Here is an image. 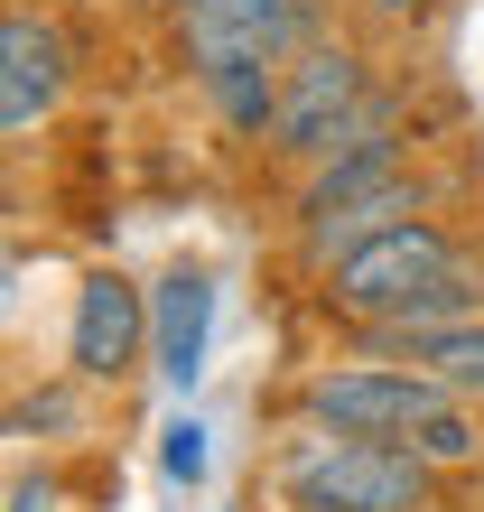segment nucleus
Segmentation results:
<instances>
[{
	"label": "nucleus",
	"instance_id": "obj_17",
	"mask_svg": "<svg viewBox=\"0 0 484 512\" xmlns=\"http://www.w3.org/2000/svg\"><path fill=\"white\" fill-rule=\"evenodd\" d=\"M382 10H429V0H382Z\"/></svg>",
	"mask_w": 484,
	"mask_h": 512
},
{
	"label": "nucleus",
	"instance_id": "obj_9",
	"mask_svg": "<svg viewBox=\"0 0 484 512\" xmlns=\"http://www.w3.org/2000/svg\"><path fill=\"white\" fill-rule=\"evenodd\" d=\"M205 326H215V280L205 270H168L149 289V364L168 391H187L205 373Z\"/></svg>",
	"mask_w": 484,
	"mask_h": 512
},
{
	"label": "nucleus",
	"instance_id": "obj_1",
	"mask_svg": "<svg viewBox=\"0 0 484 512\" xmlns=\"http://www.w3.org/2000/svg\"><path fill=\"white\" fill-rule=\"evenodd\" d=\"M429 457L401 438H326L298 429L280 447V503L289 512H419L429 503Z\"/></svg>",
	"mask_w": 484,
	"mask_h": 512
},
{
	"label": "nucleus",
	"instance_id": "obj_3",
	"mask_svg": "<svg viewBox=\"0 0 484 512\" xmlns=\"http://www.w3.org/2000/svg\"><path fill=\"white\" fill-rule=\"evenodd\" d=\"M326 38V0H205L177 19L187 75H233V66H298Z\"/></svg>",
	"mask_w": 484,
	"mask_h": 512
},
{
	"label": "nucleus",
	"instance_id": "obj_6",
	"mask_svg": "<svg viewBox=\"0 0 484 512\" xmlns=\"http://www.w3.org/2000/svg\"><path fill=\"white\" fill-rule=\"evenodd\" d=\"M149 354V289H131L121 270H84L75 317H66V373L75 382H121Z\"/></svg>",
	"mask_w": 484,
	"mask_h": 512
},
{
	"label": "nucleus",
	"instance_id": "obj_11",
	"mask_svg": "<svg viewBox=\"0 0 484 512\" xmlns=\"http://www.w3.org/2000/svg\"><path fill=\"white\" fill-rule=\"evenodd\" d=\"M401 364H410V373H429L438 391H457V401H475V410H484V317H475V326H447V336H419Z\"/></svg>",
	"mask_w": 484,
	"mask_h": 512
},
{
	"label": "nucleus",
	"instance_id": "obj_13",
	"mask_svg": "<svg viewBox=\"0 0 484 512\" xmlns=\"http://www.w3.org/2000/svg\"><path fill=\"white\" fill-rule=\"evenodd\" d=\"M410 447L429 457L438 475H457V466H475L484 457V419H475V401H457V391H438L429 410H419V429H410Z\"/></svg>",
	"mask_w": 484,
	"mask_h": 512
},
{
	"label": "nucleus",
	"instance_id": "obj_16",
	"mask_svg": "<svg viewBox=\"0 0 484 512\" xmlns=\"http://www.w3.org/2000/svg\"><path fill=\"white\" fill-rule=\"evenodd\" d=\"M140 10H159V19H187V10H205V0H140Z\"/></svg>",
	"mask_w": 484,
	"mask_h": 512
},
{
	"label": "nucleus",
	"instance_id": "obj_8",
	"mask_svg": "<svg viewBox=\"0 0 484 512\" xmlns=\"http://www.w3.org/2000/svg\"><path fill=\"white\" fill-rule=\"evenodd\" d=\"M56 94H66V28L47 10H10L0 19V131H38Z\"/></svg>",
	"mask_w": 484,
	"mask_h": 512
},
{
	"label": "nucleus",
	"instance_id": "obj_12",
	"mask_svg": "<svg viewBox=\"0 0 484 512\" xmlns=\"http://www.w3.org/2000/svg\"><path fill=\"white\" fill-rule=\"evenodd\" d=\"M280 75H289V66H233V75H205V103L224 112V131L270 140V122H280Z\"/></svg>",
	"mask_w": 484,
	"mask_h": 512
},
{
	"label": "nucleus",
	"instance_id": "obj_5",
	"mask_svg": "<svg viewBox=\"0 0 484 512\" xmlns=\"http://www.w3.org/2000/svg\"><path fill=\"white\" fill-rule=\"evenodd\" d=\"M429 401H438V382L410 373V364H336V373L298 382V419L326 429V438H401L410 447Z\"/></svg>",
	"mask_w": 484,
	"mask_h": 512
},
{
	"label": "nucleus",
	"instance_id": "obj_4",
	"mask_svg": "<svg viewBox=\"0 0 484 512\" xmlns=\"http://www.w3.org/2000/svg\"><path fill=\"white\" fill-rule=\"evenodd\" d=\"M382 84H373V66H363V47H345V38H317L298 66L280 75V122H270V159H298V168H317L326 149H336L354 122H363V103H373Z\"/></svg>",
	"mask_w": 484,
	"mask_h": 512
},
{
	"label": "nucleus",
	"instance_id": "obj_2",
	"mask_svg": "<svg viewBox=\"0 0 484 512\" xmlns=\"http://www.w3.org/2000/svg\"><path fill=\"white\" fill-rule=\"evenodd\" d=\"M457 261H466V252H457V233H447L438 215H410V224L373 233L363 252H345L336 270H317V298H326L345 326H391L419 289L438 280V270H457Z\"/></svg>",
	"mask_w": 484,
	"mask_h": 512
},
{
	"label": "nucleus",
	"instance_id": "obj_10",
	"mask_svg": "<svg viewBox=\"0 0 484 512\" xmlns=\"http://www.w3.org/2000/svg\"><path fill=\"white\" fill-rule=\"evenodd\" d=\"M410 215H429V187H419V177H391V187L354 196L345 215H326V224H298V252H308L317 270H336L345 252H363V243H373V233L410 224Z\"/></svg>",
	"mask_w": 484,
	"mask_h": 512
},
{
	"label": "nucleus",
	"instance_id": "obj_14",
	"mask_svg": "<svg viewBox=\"0 0 484 512\" xmlns=\"http://www.w3.org/2000/svg\"><path fill=\"white\" fill-rule=\"evenodd\" d=\"M159 466L177 475V485L205 475V429H196V419H168V429H159Z\"/></svg>",
	"mask_w": 484,
	"mask_h": 512
},
{
	"label": "nucleus",
	"instance_id": "obj_7",
	"mask_svg": "<svg viewBox=\"0 0 484 512\" xmlns=\"http://www.w3.org/2000/svg\"><path fill=\"white\" fill-rule=\"evenodd\" d=\"M391 177H410V168H401V94H373V103H363V122L308 168V187H298V224L345 215L354 196L391 187Z\"/></svg>",
	"mask_w": 484,
	"mask_h": 512
},
{
	"label": "nucleus",
	"instance_id": "obj_15",
	"mask_svg": "<svg viewBox=\"0 0 484 512\" xmlns=\"http://www.w3.org/2000/svg\"><path fill=\"white\" fill-rule=\"evenodd\" d=\"M10 512H66V485H56V475H19V485H10Z\"/></svg>",
	"mask_w": 484,
	"mask_h": 512
}]
</instances>
